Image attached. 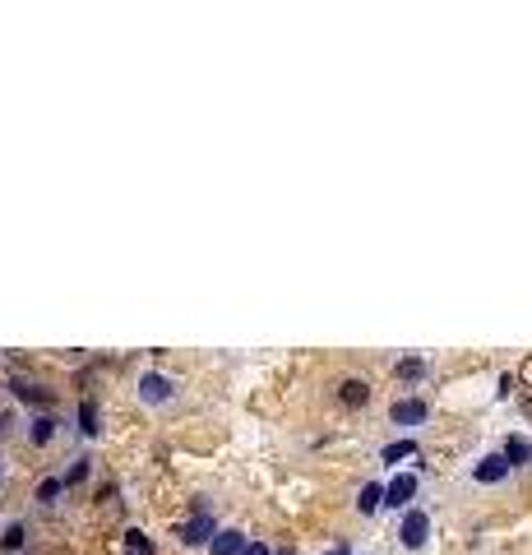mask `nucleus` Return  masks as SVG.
Listing matches in <instances>:
<instances>
[{
  "label": "nucleus",
  "instance_id": "obj_1",
  "mask_svg": "<svg viewBox=\"0 0 532 555\" xmlns=\"http://www.w3.org/2000/svg\"><path fill=\"white\" fill-rule=\"evenodd\" d=\"M426 533H431V518H426L422 509H408V518H403V546L408 551H417V546H426Z\"/></svg>",
  "mask_w": 532,
  "mask_h": 555
},
{
  "label": "nucleus",
  "instance_id": "obj_2",
  "mask_svg": "<svg viewBox=\"0 0 532 555\" xmlns=\"http://www.w3.org/2000/svg\"><path fill=\"white\" fill-rule=\"evenodd\" d=\"M209 537H213V514H204V509L181 528V542L186 546H200V542H209Z\"/></svg>",
  "mask_w": 532,
  "mask_h": 555
},
{
  "label": "nucleus",
  "instance_id": "obj_3",
  "mask_svg": "<svg viewBox=\"0 0 532 555\" xmlns=\"http://www.w3.org/2000/svg\"><path fill=\"white\" fill-rule=\"evenodd\" d=\"M412 495H417V477H412V472H403V477H394L384 486V504H394V509H398V504H408Z\"/></svg>",
  "mask_w": 532,
  "mask_h": 555
},
{
  "label": "nucleus",
  "instance_id": "obj_4",
  "mask_svg": "<svg viewBox=\"0 0 532 555\" xmlns=\"http://www.w3.org/2000/svg\"><path fill=\"white\" fill-rule=\"evenodd\" d=\"M171 388H176V384H171L167 375H144V379H139V398H144V403H167V398H171Z\"/></svg>",
  "mask_w": 532,
  "mask_h": 555
},
{
  "label": "nucleus",
  "instance_id": "obj_5",
  "mask_svg": "<svg viewBox=\"0 0 532 555\" xmlns=\"http://www.w3.org/2000/svg\"><path fill=\"white\" fill-rule=\"evenodd\" d=\"M505 477H510V458L505 454H491V458L477 463V481H486V486H495V481H505Z\"/></svg>",
  "mask_w": 532,
  "mask_h": 555
},
{
  "label": "nucleus",
  "instance_id": "obj_6",
  "mask_svg": "<svg viewBox=\"0 0 532 555\" xmlns=\"http://www.w3.org/2000/svg\"><path fill=\"white\" fill-rule=\"evenodd\" d=\"M394 422H398V426H417V422H426V403H417V398L394 403Z\"/></svg>",
  "mask_w": 532,
  "mask_h": 555
},
{
  "label": "nucleus",
  "instance_id": "obj_7",
  "mask_svg": "<svg viewBox=\"0 0 532 555\" xmlns=\"http://www.w3.org/2000/svg\"><path fill=\"white\" fill-rule=\"evenodd\" d=\"M245 546L250 542H245L241 533H218L213 537V555H245Z\"/></svg>",
  "mask_w": 532,
  "mask_h": 555
},
{
  "label": "nucleus",
  "instance_id": "obj_8",
  "mask_svg": "<svg viewBox=\"0 0 532 555\" xmlns=\"http://www.w3.org/2000/svg\"><path fill=\"white\" fill-rule=\"evenodd\" d=\"M366 398H370L366 379H347V384H343V403H347V407H356V403H366Z\"/></svg>",
  "mask_w": 532,
  "mask_h": 555
},
{
  "label": "nucleus",
  "instance_id": "obj_9",
  "mask_svg": "<svg viewBox=\"0 0 532 555\" xmlns=\"http://www.w3.org/2000/svg\"><path fill=\"white\" fill-rule=\"evenodd\" d=\"M79 426H84V435H98V403L93 398L79 403Z\"/></svg>",
  "mask_w": 532,
  "mask_h": 555
},
{
  "label": "nucleus",
  "instance_id": "obj_10",
  "mask_svg": "<svg viewBox=\"0 0 532 555\" xmlns=\"http://www.w3.org/2000/svg\"><path fill=\"white\" fill-rule=\"evenodd\" d=\"M356 504H361V514H375L379 504H384V486H361V500H356Z\"/></svg>",
  "mask_w": 532,
  "mask_h": 555
},
{
  "label": "nucleus",
  "instance_id": "obj_11",
  "mask_svg": "<svg viewBox=\"0 0 532 555\" xmlns=\"http://www.w3.org/2000/svg\"><path fill=\"white\" fill-rule=\"evenodd\" d=\"M412 454H417V444L398 440V444H389V449H384V463H398V458H412Z\"/></svg>",
  "mask_w": 532,
  "mask_h": 555
},
{
  "label": "nucleus",
  "instance_id": "obj_12",
  "mask_svg": "<svg viewBox=\"0 0 532 555\" xmlns=\"http://www.w3.org/2000/svg\"><path fill=\"white\" fill-rule=\"evenodd\" d=\"M505 458H510V467H514V463H528V458H532V444H523V440H510Z\"/></svg>",
  "mask_w": 532,
  "mask_h": 555
},
{
  "label": "nucleus",
  "instance_id": "obj_13",
  "mask_svg": "<svg viewBox=\"0 0 532 555\" xmlns=\"http://www.w3.org/2000/svg\"><path fill=\"white\" fill-rule=\"evenodd\" d=\"M14 393H19V398H28V403H46V393H42V388L23 384V379H14Z\"/></svg>",
  "mask_w": 532,
  "mask_h": 555
},
{
  "label": "nucleus",
  "instance_id": "obj_14",
  "mask_svg": "<svg viewBox=\"0 0 532 555\" xmlns=\"http://www.w3.org/2000/svg\"><path fill=\"white\" fill-rule=\"evenodd\" d=\"M60 486H65V481H42V486H37V500H56Z\"/></svg>",
  "mask_w": 532,
  "mask_h": 555
},
{
  "label": "nucleus",
  "instance_id": "obj_15",
  "mask_svg": "<svg viewBox=\"0 0 532 555\" xmlns=\"http://www.w3.org/2000/svg\"><path fill=\"white\" fill-rule=\"evenodd\" d=\"M23 546V528H10V533H5V551H19Z\"/></svg>",
  "mask_w": 532,
  "mask_h": 555
},
{
  "label": "nucleus",
  "instance_id": "obj_16",
  "mask_svg": "<svg viewBox=\"0 0 532 555\" xmlns=\"http://www.w3.org/2000/svg\"><path fill=\"white\" fill-rule=\"evenodd\" d=\"M51 426H56V422H37V426H33V440L46 444V440H51Z\"/></svg>",
  "mask_w": 532,
  "mask_h": 555
},
{
  "label": "nucleus",
  "instance_id": "obj_17",
  "mask_svg": "<svg viewBox=\"0 0 532 555\" xmlns=\"http://www.w3.org/2000/svg\"><path fill=\"white\" fill-rule=\"evenodd\" d=\"M398 375H403V379H417V375H422V361H403Z\"/></svg>",
  "mask_w": 532,
  "mask_h": 555
},
{
  "label": "nucleus",
  "instance_id": "obj_18",
  "mask_svg": "<svg viewBox=\"0 0 532 555\" xmlns=\"http://www.w3.org/2000/svg\"><path fill=\"white\" fill-rule=\"evenodd\" d=\"M84 477H89V463H84V458H79V463L70 467V477H65V481H84Z\"/></svg>",
  "mask_w": 532,
  "mask_h": 555
},
{
  "label": "nucleus",
  "instance_id": "obj_19",
  "mask_svg": "<svg viewBox=\"0 0 532 555\" xmlns=\"http://www.w3.org/2000/svg\"><path fill=\"white\" fill-rule=\"evenodd\" d=\"M130 546H134V551H139V555H148V551H153V546L144 542V533H130Z\"/></svg>",
  "mask_w": 532,
  "mask_h": 555
},
{
  "label": "nucleus",
  "instance_id": "obj_20",
  "mask_svg": "<svg viewBox=\"0 0 532 555\" xmlns=\"http://www.w3.org/2000/svg\"><path fill=\"white\" fill-rule=\"evenodd\" d=\"M245 555H268V546H259V542H250V546H245Z\"/></svg>",
  "mask_w": 532,
  "mask_h": 555
},
{
  "label": "nucleus",
  "instance_id": "obj_21",
  "mask_svg": "<svg viewBox=\"0 0 532 555\" xmlns=\"http://www.w3.org/2000/svg\"><path fill=\"white\" fill-rule=\"evenodd\" d=\"M324 555H352V551H347V546H329V551H324Z\"/></svg>",
  "mask_w": 532,
  "mask_h": 555
}]
</instances>
